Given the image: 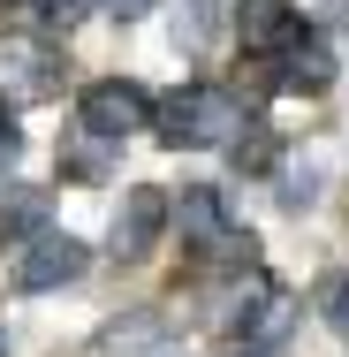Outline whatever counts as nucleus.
<instances>
[{
    "label": "nucleus",
    "mask_w": 349,
    "mask_h": 357,
    "mask_svg": "<svg viewBox=\"0 0 349 357\" xmlns=\"http://www.w3.org/2000/svg\"><path fill=\"white\" fill-rule=\"evenodd\" d=\"M304 31H311V23H304L288 0H235V38H243V54H251V61H266V69H274Z\"/></svg>",
    "instance_id": "7"
},
{
    "label": "nucleus",
    "mask_w": 349,
    "mask_h": 357,
    "mask_svg": "<svg viewBox=\"0 0 349 357\" xmlns=\"http://www.w3.org/2000/svg\"><path fill=\"white\" fill-rule=\"evenodd\" d=\"M76 122H84L91 137L122 144V137H137L144 122H152V91L130 84V76H99V84H84V99H76Z\"/></svg>",
    "instance_id": "5"
},
{
    "label": "nucleus",
    "mask_w": 349,
    "mask_h": 357,
    "mask_svg": "<svg viewBox=\"0 0 349 357\" xmlns=\"http://www.w3.org/2000/svg\"><path fill=\"white\" fill-rule=\"evenodd\" d=\"M46 228V190H0V243H31Z\"/></svg>",
    "instance_id": "10"
},
{
    "label": "nucleus",
    "mask_w": 349,
    "mask_h": 357,
    "mask_svg": "<svg viewBox=\"0 0 349 357\" xmlns=\"http://www.w3.org/2000/svg\"><path fill=\"white\" fill-rule=\"evenodd\" d=\"M212 15H220V0H190V23H183V38H190V46L212 31Z\"/></svg>",
    "instance_id": "15"
},
{
    "label": "nucleus",
    "mask_w": 349,
    "mask_h": 357,
    "mask_svg": "<svg viewBox=\"0 0 349 357\" xmlns=\"http://www.w3.org/2000/svg\"><path fill=\"white\" fill-rule=\"evenodd\" d=\"M319 23H349V0H319Z\"/></svg>",
    "instance_id": "18"
},
{
    "label": "nucleus",
    "mask_w": 349,
    "mask_h": 357,
    "mask_svg": "<svg viewBox=\"0 0 349 357\" xmlns=\"http://www.w3.org/2000/svg\"><path fill=\"white\" fill-rule=\"evenodd\" d=\"M319 319H327V327H334V335L349 342V266L319 282Z\"/></svg>",
    "instance_id": "12"
},
{
    "label": "nucleus",
    "mask_w": 349,
    "mask_h": 357,
    "mask_svg": "<svg viewBox=\"0 0 349 357\" xmlns=\"http://www.w3.org/2000/svg\"><path fill=\"white\" fill-rule=\"evenodd\" d=\"M91 8H99V0H38V15H46V23H61V31H69V23H84Z\"/></svg>",
    "instance_id": "14"
},
{
    "label": "nucleus",
    "mask_w": 349,
    "mask_h": 357,
    "mask_svg": "<svg viewBox=\"0 0 349 357\" xmlns=\"http://www.w3.org/2000/svg\"><path fill=\"white\" fill-rule=\"evenodd\" d=\"M61 91V46L46 31H0V107H38Z\"/></svg>",
    "instance_id": "3"
},
{
    "label": "nucleus",
    "mask_w": 349,
    "mask_h": 357,
    "mask_svg": "<svg viewBox=\"0 0 349 357\" xmlns=\"http://www.w3.org/2000/svg\"><path fill=\"white\" fill-rule=\"evenodd\" d=\"M84 266H91L84 236H69V228H54V220H46V228L23 243V259H15V289H23V296H46V289H69Z\"/></svg>",
    "instance_id": "6"
},
{
    "label": "nucleus",
    "mask_w": 349,
    "mask_h": 357,
    "mask_svg": "<svg viewBox=\"0 0 349 357\" xmlns=\"http://www.w3.org/2000/svg\"><path fill=\"white\" fill-rule=\"evenodd\" d=\"M167 213H183V251L190 259H205V266H251V236L228 220L220 206V190H183V206H167Z\"/></svg>",
    "instance_id": "4"
},
{
    "label": "nucleus",
    "mask_w": 349,
    "mask_h": 357,
    "mask_svg": "<svg viewBox=\"0 0 349 357\" xmlns=\"http://www.w3.org/2000/svg\"><path fill=\"white\" fill-rule=\"evenodd\" d=\"M144 130L167 144V152H205V144H228L243 130V107H235L220 84H183V91H167V99H152V122H144Z\"/></svg>",
    "instance_id": "1"
},
{
    "label": "nucleus",
    "mask_w": 349,
    "mask_h": 357,
    "mask_svg": "<svg viewBox=\"0 0 349 357\" xmlns=\"http://www.w3.org/2000/svg\"><path fill=\"white\" fill-rule=\"evenodd\" d=\"M15 144H23V130H15V114H8V107H0V167H8V160H15Z\"/></svg>",
    "instance_id": "16"
},
{
    "label": "nucleus",
    "mask_w": 349,
    "mask_h": 357,
    "mask_svg": "<svg viewBox=\"0 0 349 357\" xmlns=\"http://www.w3.org/2000/svg\"><path fill=\"white\" fill-rule=\"evenodd\" d=\"M99 8H114L122 23H137V15H152V0H99Z\"/></svg>",
    "instance_id": "17"
},
{
    "label": "nucleus",
    "mask_w": 349,
    "mask_h": 357,
    "mask_svg": "<svg viewBox=\"0 0 349 357\" xmlns=\"http://www.w3.org/2000/svg\"><path fill=\"white\" fill-rule=\"evenodd\" d=\"M107 167H114V144H107V137L84 130V137L61 144V175H69V183H107Z\"/></svg>",
    "instance_id": "11"
},
{
    "label": "nucleus",
    "mask_w": 349,
    "mask_h": 357,
    "mask_svg": "<svg viewBox=\"0 0 349 357\" xmlns=\"http://www.w3.org/2000/svg\"><path fill=\"white\" fill-rule=\"evenodd\" d=\"M160 228H167V198L137 183V190L122 198V213H114V259H144V251L160 243Z\"/></svg>",
    "instance_id": "8"
},
{
    "label": "nucleus",
    "mask_w": 349,
    "mask_h": 357,
    "mask_svg": "<svg viewBox=\"0 0 349 357\" xmlns=\"http://www.w3.org/2000/svg\"><path fill=\"white\" fill-rule=\"evenodd\" d=\"M274 69H281V84H288V91H327V84H334V61H327L319 31H304V38L274 61Z\"/></svg>",
    "instance_id": "9"
},
{
    "label": "nucleus",
    "mask_w": 349,
    "mask_h": 357,
    "mask_svg": "<svg viewBox=\"0 0 349 357\" xmlns=\"http://www.w3.org/2000/svg\"><path fill=\"white\" fill-rule=\"evenodd\" d=\"M243 357H258V350H243Z\"/></svg>",
    "instance_id": "20"
},
{
    "label": "nucleus",
    "mask_w": 349,
    "mask_h": 357,
    "mask_svg": "<svg viewBox=\"0 0 349 357\" xmlns=\"http://www.w3.org/2000/svg\"><path fill=\"white\" fill-rule=\"evenodd\" d=\"M288 319H296V296H288L274 274H258V266H243V282L212 304V327H220V335H235L243 350L281 342V335H288Z\"/></svg>",
    "instance_id": "2"
},
{
    "label": "nucleus",
    "mask_w": 349,
    "mask_h": 357,
    "mask_svg": "<svg viewBox=\"0 0 349 357\" xmlns=\"http://www.w3.org/2000/svg\"><path fill=\"white\" fill-rule=\"evenodd\" d=\"M0 357H8V327H0Z\"/></svg>",
    "instance_id": "19"
},
{
    "label": "nucleus",
    "mask_w": 349,
    "mask_h": 357,
    "mask_svg": "<svg viewBox=\"0 0 349 357\" xmlns=\"http://www.w3.org/2000/svg\"><path fill=\"white\" fill-rule=\"evenodd\" d=\"M235 167H251V175H266V167H274V137H266V130H235Z\"/></svg>",
    "instance_id": "13"
}]
</instances>
